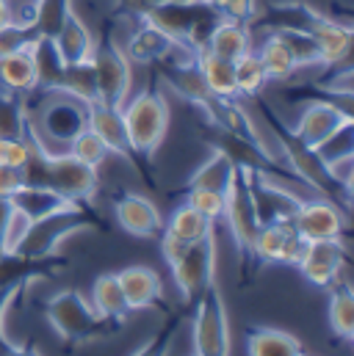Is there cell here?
<instances>
[{
	"mask_svg": "<svg viewBox=\"0 0 354 356\" xmlns=\"http://www.w3.org/2000/svg\"><path fill=\"white\" fill-rule=\"evenodd\" d=\"M252 99H255V105H258V113H261L263 124L268 127V133L274 136L277 149L282 152L285 166H288L299 179H305L313 191H318L324 199H332V202H341L344 207H349V191H344L335 179L330 177V172H327L324 161L318 158V152L310 149L307 144H302V141L296 138V133L288 130V124H285L266 102H261L258 97H252Z\"/></svg>",
	"mask_w": 354,
	"mask_h": 356,
	"instance_id": "1",
	"label": "cell"
},
{
	"mask_svg": "<svg viewBox=\"0 0 354 356\" xmlns=\"http://www.w3.org/2000/svg\"><path fill=\"white\" fill-rule=\"evenodd\" d=\"M81 229H102V221L88 210L86 204H67L61 210H53L42 218H33L25 238L17 246V254L25 257H50L59 252V246Z\"/></svg>",
	"mask_w": 354,
	"mask_h": 356,
	"instance_id": "2",
	"label": "cell"
},
{
	"mask_svg": "<svg viewBox=\"0 0 354 356\" xmlns=\"http://www.w3.org/2000/svg\"><path fill=\"white\" fill-rule=\"evenodd\" d=\"M122 116H125V127H128V141L133 155L139 158H150L169 127V105L161 97V91L155 86H147L141 94H136L128 105H122Z\"/></svg>",
	"mask_w": 354,
	"mask_h": 356,
	"instance_id": "3",
	"label": "cell"
},
{
	"mask_svg": "<svg viewBox=\"0 0 354 356\" xmlns=\"http://www.w3.org/2000/svg\"><path fill=\"white\" fill-rule=\"evenodd\" d=\"M45 315H47L50 326L59 332V337H64L70 343H86V340H97V337H108L114 332L111 329L114 323L100 318L78 290L56 293L47 301Z\"/></svg>",
	"mask_w": 354,
	"mask_h": 356,
	"instance_id": "4",
	"label": "cell"
},
{
	"mask_svg": "<svg viewBox=\"0 0 354 356\" xmlns=\"http://www.w3.org/2000/svg\"><path fill=\"white\" fill-rule=\"evenodd\" d=\"M197 315H194V354L199 356H224L230 354V326H227V309L224 298L216 282L205 287V293L197 298Z\"/></svg>",
	"mask_w": 354,
	"mask_h": 356,
	"instance_id": "5",
	"label": "cell"
},
{
	"mask_svg": "<svg viewBox=\"0 0 354 356\" xmlns=\"http://www.w3.org/2000/svg\"><path fill=\"white\" fill-rule=\"evenodd\" d=\"M88 58L94 67L97 99L108 105H125V97L130 89V61L125 50L111 36H102L100 42H94Z\"/></svg>",
	"mask_w": 354,
	"mask_h": 356,
	"instance_id": "6",
	"label": "cell"
},
{
	"mask_svg": "<svg viewBox=\"0 0 354 356\" xmlns=\"http://www.w3.org/2000/svg\"><path fill=\"white\" fill-rule=\"evenodd\" d=\"M45 108H42V122L39 127L33 124V133H45L47 141L56 144H70L84 127H88V111L86 102H81L72 94L64 91H42ZM42 138V136H39Z\"/></svg>",
	"mask_w": 354,
	"mask_h": 356,
	"instance_id": "7",
	"label": "cell"
},
{
	"mask_svg": "<svg viewBox=\"0 0 354 356\" xmlns=\"http://www.w3.org/2000/svg\"><path fill=\"white\" fill-rule=\"evenodd\" d=\"M172 276L177 282V290L183 293L185 304H197V298L205 293L210 282H216V238L208 232L205 238L194 241L188 252L172 263Z\"/></svg>",
	"mask_w": 354,
	"mask_h": 356,
	"instance_id": "8",
	"label": "cell"
},
{
	"mask_svg": "<svg viewBox=\"0 0 354 356\" xmlns=\"http://www.w3.org/2000/svg\"><path fill=\"white\" fill-rule=\"evenodd\" d=\"M224 218H227L230 232L236 238L238 257L252 260V246H255V238L261 232V218L255 213V202H252V193H249L247 169L236 172V179H233V185L224 196Z\"/></svg>",
	"mask_w": 354,
	"mask_h": 356,
	"instance_id": "9",
	"label": "cell"
},
{
	"mask_svg": "<svg viewBox=\"0 0 354 356\" xmlns=\"http://www.w3.org/2000/svg\"><path fill=\"white\" fill-rule=\"evenodd\" d=\"M293 229L305 241H330V238H344L346 229V207H341L332 199L324 196H310L302 199L291 216Z\"/></svg>",
	"mask_w": 354,
	"mask_h": 356,
	"instance_id": "10",
	"label": "cell"
},
{
	"mask_svg": "<svg viewBox=\"0 0 354 356\" xmlns=\"http://www.w3.org/2000/svg\"><path fill=\"white\" fill-rule=\"evenodd\" d=\"M47 185L67 202L86 204L97 193V169L70 152H47Z\"/></svg>",
	"mask_w": 354,
	"mask_h": 356,
	"instance_id": "11",
	"label": "cell"
},
{
	"mask_svg": "<svg viewBox=\"0 0 354 356\" xmlns=\"http://www.w3.org/2000/svg\"><path fill=\"white\" fill-rule=\"evenodd\" d=\"M307 249V241L293 229L291 218L288 221H271L263 224L255 246H252V260L258 263H288V266H299L302 254Z\"/></svg>",
	"mask_w": 354,
	"mask_h": 356,
	"instance_id": "12",
	"label": "cell"
},
{
	"mask_svg": "<svg viewBox=\"0 0 354 356\" xmlns=\"http://www.w3.org/2000/svg\"><path fill=\"white\" fill-rule=\"evenodd\" d=\"M344 266H346V249L341 238H330V241H307V249L296 268L305 273L310 284L332 287L341 279Z\"/></svg>",
	"mask_w": 354,
	"mask_h": 356,
	"instance_id": "13",
	"label": "cell"
},
{
	"mask_svg": "<svg viewBox=\"0 0 354 356\" xmlns=\"http://www.w3.org/2000/svg\"><path fill=\"white\" fill-rule=\"evenodd\" d=\"M88 111V127L102 138V144L108 147L111 155H119L130 163H136V155L130 149L128 141V127H125V116H122V105H108L102 99H91L86 102Z\"/></svg>",
	"mask_w": 354,
	"mask_h": 356,
	"instance_id": "14",
	"label": "cell"
},
{
	"mask_svg": "<svg viewBox=\"0 0 354 356\" xmlns=\"http://www.w3.org/2000/svg\"><path fill=\"white\" fill-rule=\"evenodd\" d=\"M346 122H354V116L344 113L341 108H335L332 102H307V108L299 116L296 124V138L302 144H307L310 149H316L318 144H324L335 130H341Z\"/></svg>",
	"mask_w": 354,
	"mask_h": 356,
	"instance_id": "15",
	"label": "cell"
},
{
	"mask_svg": "<svg viewBox=\"0 0 354 356\" xmlns=\"http://www.w3.org/2000/svg\"><path fill=\"white\" fill-rule=\"evenodd\" d=\"M70 266L67 260H59L56 254L50 257H25L17 252H3L0 254V290L3 287H25L33 279L53 276Z\"/></svg>",
	"mask_w": 354,
	"mask_h": 356,
	"instance_id": "16",
	"label": "cell"
},
{
	"mask_svg": "<svg viewBox=\"0 0 354 356\" xmlns=\"http://www.w3.org/2000/svg\"><path fill=\"white\" fill-rule=\"evenodd\" d=\"M116 218L122 229L133 238H155L164 232L158 207L141 193H125L116 199Z\"/></svg>",
	"mask_w": 354,
	"mask_h": 356,
	"instance_id": "17",
	"label": "cell"
},
{
	"mask_svg": "<svg viewBox=\"0 0 354 356\" xmlns=\"http://www.w3.org/2000/svg\"><path fill=\"white\" fill-rule=\"evenodd\" d=\"M158 67H161V78H164L183 99H188V102H194V105H199V108H205L210 99H216V97L210 94V89H208V83H205V78H202V72H199L194 56H191L188 61H172V64L158 61Z\"/></svg>",
	"mask_w": 354,
	"mask_h": 356,
	"instance_id": "18",
	"label": "cell"
},
{
	"mask_svg": "<svg viewBox=\"0 0 354 356\" xmlns=\"http://www.w3.org/2000/svg\"><path fill=\"white\" fill-rule=\"evenodd\" d=\"M175 50H177V42L169 36V33H164L158 25L141 19L139 31H136V33L130 36V42H128L125 56H128V61L158 64V61H167Z\"/></svg>",
	"mask_w": 354,
	"mask_h": 356,
	"instance_id": "19",
	"label": "cell"
},
{
	"mask_svg": "<svg viewBox=\"0 0 354 356\" xmlns=\"http://www.w3.org/2000/svg\"><path fill=\"white\" fill-rule=\"evenodd\" d=\"M0 91L17 97H28L31 91H36V67L31 47L0 56Z\"/></svg>",
	"mask_w": 354,
	"mask_h": 356,
	"instance_id": "20",
	"label": "cell"
},
{
	"mask_svg": "<svg viewBox=\"0 0 354 356\" xmlns=\"http://www.w3.org/2000/svg\"><path fill=\"white\" fill-rule=\"evenodd\" d=\"M116 279L122 284V293H125V301H128L130 312L133 309H147L161 298V276L153 268L130 266L119 270Z\"/></svg>",
	"mask_w": 354,
	"mask_h": 356,
	"instance_id": "21",
	"label": "cell"
},
{
	"mask_svg": "<svg viewBox=\"0 0 354 356\" xmlns=\"http://www.w3.org/2000/svg\"><path fill=\"white\" fill-rule=\"evenodd\" d=\"M310 36L318 44L324 67H338L341 61L349 58V50H352V28L349 25H341V22H335L330 17H321L310 28Z\"/></svg>",
	"mask_w": 354,
	"mask_h": 356,
	"instance_id": "22",
	"label": "cell"
},
{
	"mask_svg": "<svg viewBox=\"0 0 354 356\" xmlns=\"http://www.w3.org/2000/svg\"><path fill=\"white\" fill-rule=\"evenodd\" d=\"M205 50L213 53V56H222V58H241L244 53L252 50V31L247 28V22H236V19H219L213 25V31L208 33V42H205Z\"/></svg>",
	"mask_w": 354,
	"mask_h": 356,
	"instance_id": "23",
	"label": "cell"
},
{
	"mask_svg": "<svg viewBox=\"0 0 354 356\" xmlns=\"http://www.w3.org/2000/svg\"><path fill=\"white\" fill-rule=\"evenodd\" d=\"M205 83L213 97L219 99H236L238 97V89H236V61L230 58H222V56H213L208 50H199L194 56Z\"/></svg>",
	"mask_w": 354,
	"mask_h": 356,
	"instance_id": "24",
	"label": "cell"
},
{
	"mask_svg": "<svg viewBox=\"0 0 354 356\" xmlns=\"http://www.w3.org/2000/svg\"><path fill=\"white\" fill-rule=\"evenodd\" d=\"M53 42H56V50H59L64 64L86 61L91 56V47H94V39H91L88 28L72 8L67 11V19H64V25H61V31H59V36Z\"/></svg>",
	"mask_w": 354,
	"mask_h": 356,
	"instance_id": "25",
	"label": "cell"
},
{
	"mask_svg": "<svg viewBox=\"0 0 354 356\" xmlns=\"http://www.w3.org/2000/svg\"><path fill=\"white\" fill-rule=\"evenodd\" d=\"M91 307L100 318L111 321V323H122L130 312L128 301H125V293H122V284L116 279V273H102L97 282H94V290H91Z\"/></svg>",
	"mask_w": 354,
	"mask_h": 356,
	"instance_id": "26",
	"label": "cell"
},
{
	"mask_svg": "<svg viewBox=\"0 0 354 356\" xmlns=\"http://www.w3.org/2000/svg\"><path fill=\"white\" fill-rule=\"evenodd\" d=\"M11 204H14L17 210H22V213L33 221V218H42V216H47V213H53V210H61V207H67V204H75V202H67L61 193H56V191L47 188V185H22V188L11 196Z\"/></svg>",
	"mask_w": 354,
	"mask_h": 356,
	"instance_id": "27",
	"label": "cell"
},
{
	"mask_svg": "<svg viewBox=\"0 0 354 356\" xmlns=\"http://www.w3.org/2000/svg\"><path fill=\"white\" fill-rule=\"evenodd\" d=\"M247 351L252 356H302V343L282 329H252L247 340Z\"/></svg>",
	"mask_w": 354,
	"mask_h": 356,
	"instance_id": "28",
	"label": "cell"
},
{
	"mask_svg": "<svg viewBox=\"0 0 354 356\" xmlns=\"http://www.w3.org/2000/svg\"><path fill=\"white\" fill-rule=\"evenodd\" d=\"M236 172H238V166H236L227 155L213 152V155L194 172V177L188 179V188H210V191L227 196V191H230V185H233V179H236Z\"/></svg>",
	"mask_w": 354,
	"mask_h": 356,
	"instance_id": "29",
	"label": "cell"
},
{
	"mask_svg": "<svg viewBox=\"0 0 354 356\" xmlns=\"http://www.w3.org/2000/svg\"><path fill=\"white\" fill-rule=\"evenodd\" d=\"M53 91L72 94V97H78L81 102L97 99V81H94L91 58H86V61H75V64H64L61 72H59V81H56Z\"/></svg>",
	"mask_w": 354,
	"mask_h": 356,
	"instance_id": "30",
	"label": "cell"
},
{
	"mask_svg": "<svg viewBox=\"0 0 354 356\" xmlns=\"http://www.w3.org/2000/svg\"><path fill=\"white\" fill-rule=\"evenodd\" d=\"M31 53H33V67H36V91H53L56 81H59V72L64 67V61L56 50V42L39 36L31 44Z\"/></svg>",
	"mask_w": 354,
	"mask_h": 356,
	"instance_id": "31",
	"label": "cell"
},
{
	"mask_svg": "<svg viewBox=\"0 0 354 356\" xmlns=\"http://www.w3.org/2000/svg\"><path fill=\"white\" fill-rule=\"evenodd\" d=\"M332 298H330V326L338 337L352 340L354 337V293L349 282L338 279L332 284Z\"/></svg>",
	"mask_w": 354,
	"mask_h": 356,
	"instance_id": "32",
	"label": "cell"
},
{
	"mask_svg": "<svg viewBox=\"0 0 354 356\" xmlns=\"http://www.w3.org/2000/svg\"><path fill=\"white\" fill-rule=\"evenodd\" d=\"M258 58H261V64H263L268 81H288V78L299 70L296 61H293V56H291V50L285 47V42H282L277 33H271V36L266 39L261 53H258Z\"/></svg>",
	"mask_w": 354,
	"mask_h": 356,
	"instance_id": "33",
	"label": "cell"
},
{
	"mask_svg": "<svg viewBox=\"0 0 354 356\" xmlns=\"http://www.w3.org/2000/svg\"><path fill=\"white\" fill-rule=\"evenodd\" d=\"M70 8L72 0H33V17H31L33 31L42 39H56Z\"/></svg>",
	"mask_w": 354,
	"mask_h": 356,
	"instance_id": "34",
	"label": "cell"
},
{
	"mask_svg": "<svg viewBox=\"0 0 354 356\" xmlns=\"http://www.w3.org/2000/svg\"><path fill=\"white\" fill-rule=\"evenodd\" d=\"M268 78H266V70L261 64V58L249 50L244 53L241 58H236V89H238V97H258L261 91L266 89Z\"/></svg>",
	"mask_w": 354,
	"mask_h": 356,
	"instance_id": "35",
	"label": "cell"
},
{
	"mask_svg": "<svg viewBox=\"0 0 354 356\" xmlns=\"http://www.w3.org/2000/svg\"><path fill=\"white\" fill-rule=\"evenodd\" d=\"M167 232H172L177 238L194 243V241L205 238L208 232H213V224H210L205 216H199L191 204H183V207H177L175 213H172V218H169V224H167Z\"/></svg>",
	"mask_w": 354,
	"mask_h": 356,
	"instance_id": "36",
	"label": "cell"
},
{
	"mask_svg": "<svg viewBox=\"0 0 354 356\" xmlns=\"http://www.w3.org/2000/svg\"><path fill=\"white\" fill-rule=\"evenodd\" d=\"M274 33L285 42V47L291 50L296 67H321V53H318V44H316V39L310 33L296 31V28H279Z\"/></svg>",
	"mask_w": 354,
	"mask_h": 356,
	"instance_id": "37",
	"label": "cell"
},
{
	"mask_svg": "<svg viewBox=\"0 0 354 356\" xmlns=\"http://www.w3.org/2000/svg\"><path fill=\"white\" fill-rule=\"evenodd\" d=\"M28 130V108L17 94H0V138H20Z\"/></svg>",
	"mask_w": 354,
	"mask_h": 356,
	"instance_id": "38",
	"label": "cell"
},
{
	"mask_svg": "<svg viewBox=\"0 0 354 356\" xmlns=\"http://www.w3.org/2000/svg\"><path fill=\"white\" fill-rule=\"evenodd\" d=\"M70 155H75L78 161H84L86 166L91 169H100L105 161H108V147L102 144V138L91 130V127H84L72 141H70V149H67Z\"/></svg>",
	"mask_w": 354,
	"mask_h": 356,
	"instance_id": "39",
	"label": "cell"
},
{
	"mask_svg": "<svg viewBox=\"0 0 354 356\" xmlns=\"http://www.w3.org/2000/svg\"><path fill=\"white\" fill-rule=\"evenodd\" d=\"M185 193H188L185 204H191V207H194L199 216H205L210 224L219 221V218H224V193H216V191H210V188H188Z\"/></svg>",
	"mask_w": 354,
	"mask_h": 356,
	"instance_id": "40",
	"label": "cell"
},
{
	"mask_svg": "<svg viewBox=\"0 0 354 356\" xmlns=\"http://www.w3.org/2000/svg\"><path fill=\"white\" fill-rule=\"evenodd\" d=\"M36 39H39V33L33 31L31 22H6V25H0V56L31 47Z\"/></svg>",
	"mask_w": 354,
	"mask_h": 356,
	"instance_id": "41",
	"label": "cell"
},
{
	"mask_svg": "<svg viewBox=\"0 0 354 356\" xmlns=\"http://www.w3.org/2000/svg\"><path fill=\"white\" fill-rule=\"evenodd\" d=\"M318 158L327 163L332 158H341V155H352L354 152V122H346L341 130H335L324 144L316 147Z\"/></svg>",
	"mask_w": 354,
	"mask_h": 356,
	"instance_id": "42",
	"label": "cell"
},
{
	"mask_svg": "<svg viewBox=\"0 0 354 356\" xmlns=\"http://www.w3.org/2000/svg\"><path fill=\"white\" fill-rule=\"evenodd\" d=\"M28 152H31L28 130H25V136H20V138H0V163H3V166H17V169H22L25 161H28Z\"/></svg>",
	"mask_w": 354,
	"mask_h": 356,
	"instance_id": "43",
	"label": "cell"
},
{
	"mask_svg": "<svg viewBox=\"0 0 354 356\" xmlns=\"http://www.w3.org/2000/svg\"><path fill=\"white\" fill-rule=\"evenodd\" d=\"M28 227H31V218H28L22 210L11 207V216H8L6 229H3V252H17L20 241H22L25 232H28Z\"/></svg>",
	"mask_w": 354,
	"mask_h": 356,
	"instance_id": "44",
	"label": "cell"
},
{
	"mask_svg": "<svg viewBox=\"0 0 354 356\" xmlns=\"http://www.w3.org/2000/svg\"><path fill=\"white\" fill-rule=\"evenodd\" d=\"M327 166V172H330V177L335 179L344 191H349L352 193V177H354V152L352 155H341V158H332V161H327L324 163Z\"/></svg>",
	"mask_w": 354,
	"mask_h": 356,
	"instance_id": "45",
	"label": "cell"
},
{
	"mask_svg": "<svg viewBox=\"0 0 354 356\" xmlns=\"http://www.w3.org/2000/svg\"><path fill=\"white\" fill-rule=\"evenodd\" d=\"M188 241H183V238H177V235H172V232H167L164 229V235H161V254H164V260L172 266V263H177L185 252H188Z\"/></svg>",
	"mask_w": 354,
	"mask_h": 356,
	"instance_id": "46",
	"label": "cell"
},
{
	"mask_svg": "<svg viewBox=\"0 0 354 356\" xmlns=\"http://www.w3.org/2000/svg\"><path fill=\"white\" fill-rule=\"evenodd\" d=\"M20 290H22V287H3V290H0V354H20V348L11 346V343L3 337V315H6L8 304L20 296Z\"/></svg>",
	"mask_w": 354,
	"mask_h": 356,
	"instance_id": "47",
	"label": "cell"
},
{
	"mask_svg": "<svg viewBox=\"0 0 354 356\" xmlns=\"http://www.w3.org/2000/svg\"><path fill=\"white\" fill-rule=\"evenodd\" d=\"M22 185H25L22 169H17V166H3V163H0V196H8V199H11Z\"/></svg>",
	"mask_w": 354,
	"mask_h": 356,
	"instance_id": "48",
	"label": "cell"
},
{
	"mask_svg": "<svg viewBox=\"0 0 354 356\" xmlns=\"http://www.w3.org/2000/svg\"><path fill=\"white\" fill-rule=\"evenodd\" d=\"M164 0H116V11L128 14V17H139L144 19L155 6H161Z\"/></svg>",
	"mask_w": 354,
	"mask_h": 356,
	"instance_id": "49",
	"label": "cell"
},
{
	"mask_svg": "<svg viewBox=\"0 0 354 356\" xmlns=\"http://www.w3.org/2000/svg\"><path fill=\"white\" fill-rule=\"evenodd\" d=\"M11 199L8 196H0V254H3V229H6V221L11 216Z\"/></svg>",
	"mask_w": 354,
	"mask_h": 356,
	"instance_id": "50",
	"label": "cell"
},
{
	"mask_svg": "<svg viewBox=\"0 0 354 356\" xmlns=\"http://www.w3.org/2000/svg\"><path fill=\"white\" fill-rule=\"evenodd\" d=\"M6 22H11V6H8V0H0V25H6Z\"/></svg>",
	"mask_w": 354,
	"mask_h": 356,
	"instance_id": "51",
	"label": "cell"
}]
</instances>
